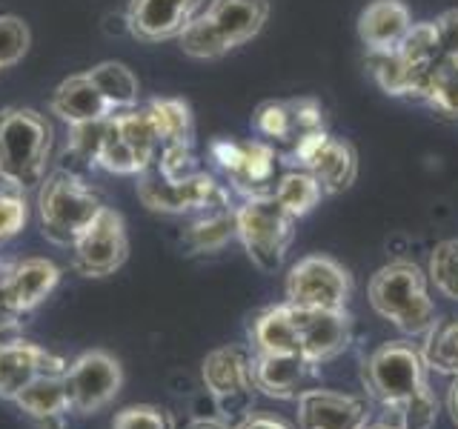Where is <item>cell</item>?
I'll use <instances>...</instances> for the list:
<instances>
[{"instance_id":"1","label":"cell","mask_w":458,"mask_h":429,"mask_svg":"<svg viewBox=\"0 0 458 429\" xmlns=\"http://www.w3.org/2000/svg\"><path fill=\"white\" fill-rule=\"evenodd\" d=\"M52 149V126L40 112L12 106L0 112V181L12 189L43 183Z\"/></svg>"},{"instance_id":"2","label":"cell","mask_w":458,"mask_h":429,"mask_svg":"<svg viewBox=\"0 0 458 429\" xmlns=\"http://www.w3.org/2000/svg\"><path fill=\"white\" fill-rule=\"evenodd\" d=\"M369 304L407 335H427L436 326V304L427 290V275L415 264L395 261L381 266L369 281Z\"/></svg>"},{"instance_id":"3","label":"cell","mask_w":458,"mask_h":429,"mask_svg":"<svg viewBox=\"0 0 458 429\" xmlns=\"http://www.w3.org/2000/svg\"><path fill=\"white\" fill-rule=\"evenodd\" d=\"M38 209L43 235L57 247H72L95 214L104 209V204L92 186L83 183L75 172L61 169L52 178H43Z\"/></svg>"},{"instance_id":"4","label":"cell","mask_w":458,"mask_h":429,"mask_svg":"<svg viewBox=\"0 0 458 429\" xmlns=\"http://www.w3.org/2000/svg\"><path fill=\"white\" fill-rule=\"evenodd\" d=\"M293 223L295 218L278 204L276 195H252L235 209V235L250 261L264 272L281 266L293 240Z\"/></svg>"},{"instance_id":"5","label":"cell","mask_w":458,"mask_h":429,"mask_svg":"<svg viewBox=\"0 0 458 429\" xmlns=\"http://www.w3.org/2000/svg\"><path fill=\"white\" fill-rule=\"evenodd\" d=\"M364 383L384 409L398 412L427 386V364L421 352L412 349L410 343H384L367 358Z\"/></svg>"},{"instance_id":"6","label":"cell","mask_w":458,"mask_h":429,"mask_svg":"<svg viewBox=\"0 0 458 429\" xmlns=\"http://www.w3.org/2000/svg\"><path fill=\"white\" fill-rule=\"evenodd\" d=\"M69 249H72V266H75L78 275L83 278L114 275L129 255V238L121 212L104 206Z\"/></svg>"},{"instance_id":"7","label":"cell","mask_w":458,"mask_h":429,"mask_svg":"<svg viewBox=\"0 0 458 429\" xmlns=\"http://www.w3.org/2000/svg\"><path fill=\"white\" fill-rule=\"evenodd\" d=\"M352 295L350 272L327 255H310L286 275V300L310 309H347Z\"/></svg>"},{"instance_id":"8","label":"cell","mask_w":458,"mask_h":429,"mask_svg":"<svg viewBox=\"0 0 458 429\" xmlns=\"http://www.w3.org/2000/svg\"><path fill=\"white\" fill-rule=\"evenodd\" d=\"M64 378H66L72 412L95 415L118 398L123 386V369L118 364V358H112L104 349H92L75 358L66 366Z\"/></svg>"},{"instance_id":"9","label":"cell","mask_w":458,"mask_h":429,"mask_svg":"<svg viewBox=\"0 0 458 429\" xmlns=\"http://www.w3.org/2000/svg\"><path fill=\"white\" fill-rule=\"evenodd\" d=\"M207 392L215 398L224 415L243 421L252 404V355L241 347H221L212 349L200 366Z\"/></svg>"},{"instance_id":"10","label":"cell","mask_w":458,"mask_h":429,"mask_svg":"<svg viewBox=\"0 0 458 429\" xmlns=\"http://www.w3.org/2000/svg\"><path fill=\"white\" fill-rule=\"evenodd\" d=\"M295 155H298V161L304 164V169L310 172V175L318 181L324 195L344 192L355 181L358 161H355L352 147H350V143L327 138L324 132H318V129L298 138Z\"/></svg>"},{"instance_id":"11","label":"cell","mask_w":458,"mask_h":429,"mask_svg":"<svg viewBox=\"0 0 458 429\" xmlns=\"http://www.w3.org/2000/svg\"><path fill=\"white\" fill-rule=\"evenodd\" d=\"M140 200L155 212H190V209H218L224 204L221 186L204 172H195L186 181H166L164 175L143 178L138 183Z\"/></svg>"},{"instance_id":"12","label":"cell","mask_w":458,"mask_h":429,"mask_svg":"<svg viewBox=\"0 0 458 429\" xmlns=\"http://www.w3.org/2000/svg\"><path fill=\"white\" fill-rule=\"evenodd\" d=\"M295 307V304H293ZM301 358L310 366L333 361L350 343V315L347 309H310L295 307Z\"/></svg>"},{"instance_id":"13","label":"cell","mask_w":458,"mask_h":429,"mask_svg":"<svg viewBox=\"0 0 458 429\" xmlns=\"http://www.w3.org/2000/svg\"><path fill=\"white\" fill-rule=\"evenodd\" d=\"M57 283H61V269L49 257H26V261L9 266L0 278V304L23 318L55 292Z\"/></svg>"},{"instance_id":"14","label":"cell","mask_w":458,"mask_h":429,"mask_svg":"<svg viewBox=\"0 0 458 429\" xmlns=\"http://www.w3.org/2000/svg\"><path fill=\"white\" fill-rule=\"evenodd\" d=\"M66 366L69 364L61 355L23 338L0 343V398L14 400L23 386H29L35 378L49 375V372H66Z\"/></svg>"},{"instance_id":"15","label":"cell","mask_w":458,"mask_h":429,"mask_svg":"<svg viewBox=\"0 0 458 429\" xmlns=\"http://www.w3.org/2000/svg\"><path fill=\"white\" fill-rule=\"evenodd\" d=\"M204 0H129L126 29L140 40H166L181 35L198 18Z\"/></svg>"},{"instance_id":"16","label":"cell","mask_w":458,"mask_h":429,"mask_svg":"<svg viewBox=\"0 0 458 429\" xmlns=\"http://www.w3.org/2000/svg\"><path fill=\"white\" fill-rule=\"evenodd\" d=\"M298 426L301 429H364L367 404L355 395L333 390L298 392Z\"/></svg>"},{"instance_id":"17","label":"cell","mask_w":458,"mask_h":429,"mask_svg":"<svg viewBox=\"0 0 458 429\" xmlns=\"http://www.w3.org/2000/svg\"><path fill=\"white\" fill-rule=\"evenodd\" d=\"M229 49L252 40L269 18V0H212L204 12Z\"/></svg>"},{"instance_id":"18","label":"cell","mask_w":458,"mask_h":429,"mask_svg":"<svg viewBox=\"0 0 458 429\" xmlns=\"http://www.w3.org/2000/svg\"><path fill=\"white\" fill-rule=\"evenodd\" d=\"M307 361L301 355H272L255 352L252 355V386L267 398L290 400L298 398L301 383L307 378Z\"/></svg>"},{"instance_id":"19","label":"cell","mask_w":458,"mask_h":429,"mask_svg":"<svg viewBox=\"0 0 458 429\" xmlns=\"http://www.w3.org/2000/svg\"><path fill=\"white\" fill-rule=\"evenodd\" d=\"M410 9L401 0H372L361 12L358 35L369 46V52H390L410 32Z\"/></svg>"},{"instance_id":"20","label":"cell","mask_w":458,"mask_h":429,"mask_svg":"<svg viewBox=\"0 0 458 429\" xmlns=\"http://www.w3.org/2000/svg\"><path fill=\"white\" fill-rule=\"evenodd\" d=\"M250 341L255 352H272V355H301V338H298V321L295 307L286 304L269 307L258 312L250 324Z\"/></svg>"},{"instance_id":"21","label":"cell","mask_w":458,"mask_h":429,"mask_svg":"<svg viewBox=\"0 0 458 429\" xmlns=\"http://www.w3.org/2000/svg\"><path fill=\"white\" fill-rule=\"evenodd\" d=\"M52 112L69 126L104 121L112 114V106L98 92V86L89 80V75H75L57 86L52 95Z\"/></svg>"},{"instance_id":"22","label":"cell","mask_w":458,"mask_h":429,"mask_svg":"<svg viewBox=\"0 0 458 429\" xmlns=\"http://www.w3.org/2000/svg\"><path fill=\"white\" fill-rule=\"evenodd\" d=\"M12 404H18L21 412H26L29 418H35L43 426L64 421V415L72 412L64 372H49V375L35 378L29 386H23Z\"/></svg>"},{"instance_id":"23","label":"cell","mask_w":458,"mask_h":429,"mask_svg":"<svg viewBox=\"0 0 458 429\" xmlns=\"http://www.w3.org/2000/svg\"><path fill=\"white\" fill-rule=\"evenodd\" d=\"M272 149L267 143L255 140V143H247V147H241V155L235 166L226 172L229 178L235 181V186L241 192H247V198L252 195H269L267 186L272 181V169H276V161H272Z\"/></svg>"},{"instance_id":"24","label":"cell","mask_w":458,"mask_h":429,"mask_svg":"<svg viewBox=\"0 0 458 429\" xmlns=\"http://www.w3.org/2000/svg\"><path fill=\"white\" fill-rule=\"evenodd\" d=\"M112 118H114V126H118L123 143L135 152L143 172H147L155 164L157 147L164 143L161 135H157V129H155V121L149 118V112L147 109H143V112L126 109L123 114H112Z\"/></svg>"},{"instance_id":"25","label":"cell","mask_w":458,"mask_h":429,"mask_svg":"<svg viewBox=\"0 0 458 429\" xmlns=\"http://www.w3.org/2000/svg\"><path fill=\"white\" fill-rule=\"evenodd\" d=\"M89 80L98 86V92L104 95V100L114 109H135L138 106V78L132 75V69H126L123 63H98L95 69L86 72Z\"/></svg>"},{"instance_id":"26","label":"cell","mask_w":458,"mask_h":429,"mask_svg":"<svg viewBox=\"0 0 458 429\" xmlns=\"http://www.w3.org/2000/svg\"><path fill=\"white\" fill-rule=\"evenodd\" d=\"M421 358L429 369L458 378V318L447 324L436 321V326L427 332V347Z\"/></svg>"},{"instance_id":"27","label":"cell","mask_w":458,"mask_h":429,"mask_svg":"<svg viewBox=\"0 0 458 429\" xmlns=\"http://www.w3.org/2000/svg\"><path fill=\"white\" fill-rule=\"evenodd\" d=\"M272 195H276L278 204L298 221L301 214H307L315 204H318L324 192H321L318 181H315L307 169H301V172H286Z\"/></svg>"},{"instance_id":"28","label":"cell","mask_w":458,"mask_h":429,"mask_svg":"<svg viewBox=\"0 0 458 429\" xmlns=\"http://www.w3.org/2000/svg\"><path fill=\"white\" fill-rule=\"evenodd\" d=\"M147 112L155 121V129H157V135H161L164 147L166 143H190L192 114L186 104H181V100H152Z\"/></svg>"},{"instance_id":"29","label":"cell","mask_w":458,"mask_h":429,"mask_svg":"<svg viewBox=\"0 0 458 429\" xmlns=\"http://www.w3.org/2000/svg\"><path fill=\"white\" fill-rule=\"evenodd\" d=\"M235 235V212H212L204 221H198L186 232V247L192 252H212Z\"/></svg>"},{"instance_id":"30","label":"cell","mask_w":458,"mask_h":429,"mask_svg":"<svg viewBox=\"0 0 458 429\" xmlns=\"http://www.w3.org/2000/svg\"><path fill=\"white\" fill-rule=\"evenodd\" d=\"M95 164L104 166L106 172H114V175H138V172H143V166L135 157V152L123 143V138L118 132V126H114L112 114H109V121H106V132H104V140H100Z\"/></svg>"},{"instance_id":"31","label":"cell","mask_w":458,"mask_h":429,"mask_svg":"<svg viewBox=\"0 0 458 429\" xmlns=\"http://www.w3.org/2000/svg\"><path fill=\"white\" fill-rule=\"evenodd\" d=\"M429 281L436 283V290L458 300V238L453 240H441L438 247L429 255Z\"/></svg>"},{"instance_id":"32","label":"cell","mask_w":458,"mask_h":429,"mask_svg":"<svg viewBox=\"0 0 458 429\" xmlns=\"http://www.w3.org/2000/svg\"><path fill=\"white\" fill-rule=\"evenodd\" d=\"M178 38H181V49L192 57H221L224 52H229V46L224 43V38L218 35V29L212 26L207 14L192 18V23L186 26Z\"/></svg>"},{"instance_id":"33","label":"cell","mask_w":458,"mask_h":429,"mask_svg":"<svg viewBox=\"0 0 458 429\" xmlns=\"http://www.w3.org/2000/svg\"><path fill=\"white\" fill-rule=\"evenodd\" d=\"M29 52V29L14 14H0V69L14 66Z\"/></svg>"},{"instance_id":"34","label":"cell","mask_w":458,"mask_h":429,"mask_svg":"<svg viewBox=\"0 0 458 429\" xmlns=\"http://www.w3.org/2000/svg\"><path fill=\"white\" fill-rule=\"evenodd\" d=\"M112 429H175L172 415L155 404H135L114 412Z\"/></svg>"},{"instance_id":"35","label":"cell","mask_w":458,"mask_h":429,"mask_svg":"<svg viewBox=\"0 0 458 429\" xmlns=\"http://www.w3.org/2000/svg\"><path fill=\"white\" fill-rule=\"evenodd\" d=\"M398 424L404 429H429L438 418V398L429 390V383L421 392H415L398 412Z\"/></svg>"},{"instance_id":"36","label":"cell","mask_w":458,"mask_h":429,"mask_svg":"<svg viewBox=\"0 0 458 429\" xmlns=\"http://www.w3.org/2000/svg\"><path fill=\"white\" fill-rule=\"evenodd\" d=\"M157 175H164L166 181H186L195 175V157L190 143H166L161 152V166Z\"/></svg>"},{"instance_id":"37","label":"cell","mask_w":458,"mask_h":429,"mask_svg":"<svg viewBox=\"0 0 458 429\" xmlns=\"http://www.w3.org/2000/svg\"><path fill=\"white\" fill-rule=\"evenodd\" d=\"M29 221V209H26V198L14 192H0V243L14 238L26 226Z\"/></svg>"},{"instance_id":"38","label":"cell","mask_w":458,"mask_h":429,"mask_svg":"<svg viewBox=\"0 0 458 429\" xmlns=\"http://www.w3.org/2000/svg\"><path fill=\"white\" fill-rule=\"evenodd\" d=\"M433 26L441 57L450 63H458V9L444 12L438 21H433Z\"/></svg>"},{"instance_id":"39","label":"cell","mask_w":458,"mask_h":429,"mask_svg":"<svg viewBox=\"0 0 458 429\" xmlns=\"http://www.w3.org/2000/svg\"><path fill=\"white\" fill-rule=\"evenodd\" d=\"M233 429H293V424H286L284 418L269 412H250L247 418L238 421Z\"/></svg>"},{"instance_id":"40","label":"cell","mask_w":458,"mask_h":429,"mask_svg":"<svg viewBox=\"0 0 458 429\" xmlns=\"http://www.w3.org/2000/svg\"><path fill=\"white\" fill-rule=\"evenodd\" d=\"M18 338H21V318L0 304V343H9V341H18Z\"/></svg>"},{"instance_id":"41","label":"cell","mask_w":458,"mask_h":429,"mask_svg":"<svg viewBox=\"0 0 458 429\" xmlns=\"http://www.w3.org/2000/svg\"><path fill=\"white\" fill-rule=\"evenodd\" d=\"M183 429H233L224 418H195L190 421Z\"/></svg>"},{"instance_id":"42","label":"cell","mask_w":458,"mask_h":429,"mask_svg":"<svg viewBox=\"0 0 458 429\" xmlns=\"http://www.w3.org/2000/svg\"><path fill=\"white\" fill-rule=\"evenodd\" d=\"M447 409H450V418H453V424L458 426V378L453 381V386H450V395H447Z\"/></svg>"},{"instance_id":"43","label":"cell","mask_w":458,"mask_h":429,"mask_svg":"<svg viewBox=\"0 0 458 429\" xmlns=\"http://www.w3.org/2000/svg\"><path fill=\"white\" fill-rule=\"evenodd\" d=\"M364 429H404V426H401V424H369V426H364Z\"/></svg>"}]
</instances>
